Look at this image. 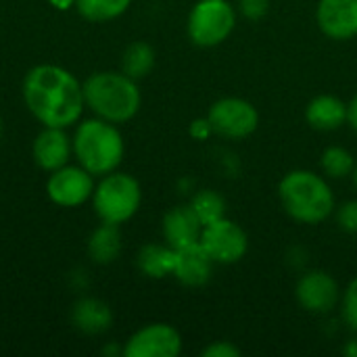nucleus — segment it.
I'll list each match as a JSON object with an SVG mask.
<instances>
[{
  "label": "nucleus",
  "instance_id": "nucleus-1",
  "mask_svg": "<svg viewBox=\"0 0 357 357\" xmlns=\"http://www.w3.org/2000/svg\"><path fill=\"white\" fill-rule=\"evenodd\" d=\"M23 102L27 111L46 128H69L79 121L84 90L79 79L59 65H36L23 77Z\"/></svg>",
  "mask_w": 357,
  "mask_h": 357
},
{
  "label": "nucleus",
  "instance_id": "nucleus-2",
  "mask_svg": "<svg viewBox=\"0 0 357 357\" xmlns=\"http://www.w3.org/2000/svg\"><path fill=\"white\" fill-rule=\"evenodd\" d=\"M86 107L100 119L126 123L140 111V90L136 79L123 71H96L82 84Z\"/></svg>",
  "mask_w": 357,
  "mask_h": 357
},
{
  "label": "nucleus",
  "instance_id": "nucleus-3",
  "mask_svg": "<svg viewBox=\"0 0 357 357\" xmlns=\"http://www.w3.org/2000/svg\"><path fill=\"white\" fill-rule=\"evenodd\" d=\"M73 157L77 163L88 169L94 178L115 172L123 161V136L115 123L100 117L86 119L75 128L71 138Z\"/></svg>",
  "mask_w": 357,
  "mask_h": 357
},
{
  "label": "nucleus",
  "instance_id": "nucleus-4",
  "mask_svg": "<svg viewBox=\"0 0 357 357\" xmlns=\"http://www.w3.org/2000/svg\"><path fill=\"white\" fill-rule=\"evenodd\" d=\"M278 195L284 211L303 224H318L335 209V195L331 186L314 172L295 169L280 180Z\"/></svg>",
  "mask_w": 357,
  "mask_h": 357
},
{
  "label": "nucleus",
  "instance_id": "nucleus-5",
  "mask_svg": "<svg viewBox=\"0 0 357 357\" xmlns=\"http://www.w3.org/2000/svg\"><path fill=\"white\" fill-rule=\"evenodd\" d=\"M90 201L100 222L119 226L136 215L142 201V190L136 178L115 169L100 176Z\"/></svg>",
  "mask_w": 357,
  "mask_h": 357
},
{
  "label": "nucleus",
  "instance_id": "nucleus-6",
  "mask_svg": "<svg viewBox=\"0 0 357 357\" xmlns=\"http://www.w3.org/2000/svg\"><path fill=\"white\" fill-rule=\"evenodd\" d=\"M236 13L228 0H199L188 15V36L197 46L222 44L234 29Z\"/></svg>",
  "mask_w": 357,
  "mask_h": 357
},
{
  "label": "nucleus",
  "instance_id": "nucleus-7",
  "mask_svg": "<svg viewBox=\"0 0 357 357\" xmlns=\"http://www.w3.org/2000/svg\"><path fill=\"white\" fill-rule=\"evenodd\" d=\"M94 176L77 165H63L54 172H50L46 182V195L48 199L59 207H79L86 201L92 199L94 192Z\"/></svg>",
  "mask_w": 357,
  "mask_h": 357
},
{
  "label": "nucleus",
  "instance_id": "nucleus-8",
  "mask_svg": "<svg viewBox=\"0 0 357 357\" xmlns=\"http://www.w3.org/2000/svg\"><path fill=\"white\" fill-rule=\"evenodd\" d=\"M213 134H220L224 138H245L251 136L257 130L259 115L257 109L243 98H220L211 105L207 115Z\"/></svg>",
  "mask_w": 357,
  "mask_h": 357
},
{
  "label": "nucleus",
  "instance_id": "nucleus-9",
  "mask_svg": "<svg viewBox=\"0 0 357 357\" xmlns=\"http://www.w3.org/2000/svg\"><path fill=\"white\" fill-rule=\"evenodd\" d=\"M199 243L215 264H236L245 257L249 247L245 230L226 218L203 226Z\"/></svg>",
  "mask_w": 357,
  "mask_h": 357
},
{
  "label": "nucleus",
  "instance_id": "nucleus-10",
  "mask_svg": "<svg viewBox=\"0 0 357 357\" xmlns=\"http://www.w3.org/2000/svg\"><path fill=\"white\" fill-rule=\"evenodd\" d=\"M182 337L169 324H149L136 331L123 345L126 357H178Z\"/></svg>",
  "mask_w": 357,
  "mask_h": 357
},
{
  "label": "nucleus",
  "instance_id": "nucleus-11",
  "mask_svg": "<svg viewBox=\"0 0 357 357\" xmlns=\"http://www.w3.org/2000/svg\"><path fill=\"white\" fill-rule=\"evenodd\" d=\"M297 301L314 314H328L339 303V284L326 272H307L297 282Z\"/></svg>",
  "mask_w": 357,
  "mask_h": 357
},
{
  "label": "nucleus",
  "instance_id": "nucleus-12",
  "mask_svg": "<svg viewBox=\"0 0 357 357\" xmlns=\"http://www.w3.org/2000/svg\"><path fill=\"white\" fill-rule=\"evenodd\" d=\"M33 161L44 172H54L69 163V157L73 155L71 138L67 136L65 128H42V132L36 136L31 144Z\"/></svg>",
  "mask_w": 357,
  "mask_h": 357
},
{
  "label": "nucleus",
  "instance_id": "nucleus-13",
  "mask_svg": "<svg viewBox=\"0 0 357 357\" xmlns=\"http://www.w3.org/2000/svg\"><path fill=\"white\" fill-rule=\"evenodd\" d=\"M316 19L328 38L349 40L357 36V0H320Z\"/></svg>",
  "mask_w": 357,
  "mask_h": 357
},
{
  "label": "nucleus",
  "instance_id": "nucleus-14",
  "mask_svg": "<svg viewBox=\"0 0 357 357\" xmlns=\"http://www.w3.org/2000/svg\"><path fill=\"white\" fill-rule=\"evenodd\" d=\"M213 259L203 249L201 243L176 249V261H174V276L184 287H203L211 278L213 272Z\"/></svg>",
  "mask_w": 357,
  "mask_h": 357
},
{
  "label": "nucleus",
  "instance_id": "nucleus-15",
  "mask_svg": "<svg viewBox=\"0 0 357 357\" xmlns=\"http://www.w3.org/2000/svg\"><path fill=\"white\" fill-rule=\"evenodd\" d=\"M201 232H203V224L190 205L174 207L163 218V236L172 249H182L199 243Z\"/></svg>",
  "mask_w": 357,
  "mask_h": 357
},
{
  "label": "nucleus",
  "instance_id": "nucleus-16",
  "mask_svg": "<svg viewBox=\"0 0 357 357\" xmlns=\"http://www.w3.org/2000/svg\"><path fill=\"white\" fill-rule=\"evenodd\" d=\"M71 324L84 335H102L113 324V312L105 301L84 297L71 307Z\"/></svg>",
  "mask_w": 357,
  "mask_h": 357
},
{
  "label": "nucleus",
  "instance_id": "nucleus-17",
  "mask_svg": "<svg viewBox=\"0 0 357 357\" xmlns=\"http://www.w3.org/2000/svg\"><path fill=\"white\" fill-rule=\"evenodd\" d=\"M307 123L322 132H333L347 121V105L331 94L316 96L305 111Z\"/></svg>",
  "mask_w": 357,
  "mask_h": 357
},
{
  "label": "nucleus",
  "instance_id": "nucleus-18",
  "mask_svg": "<svg viewBox=\"0 0 357 357\" xmlns=\"http://www.w3.org/2000/svg\"><path fill=\"white\" fill-rule=\"evenodd\" d=\"M121 253V232L119 226L102 222L88 238V255L94 264H113Z\"/></svg>",
  "mask_w": 357,
  "mask_h": 357
},
{
  "label": "nucleus",
  "instance_id": "nucleus-19",
  "mask_svg": "<svg viewBox=\"0 0 357 357\" xmlns=\"http://www.w3.org/2000/svg\"><path fill=\"white\" fill-rule=\"evenodd\" d=\"M176 249L169 245H144L138 251V268L149 278H165L174 274Z\"/></svg>",
  "mask_w": 357,
  "mask_h": 357
},
{
  "label": "nucleus",
  "instance_id": "nucleus-20",
  "mask_svg": "<svg viewBox=\"0 0 357 357\" xmlns=\"http://www.w3.org/2000/svg\"><path fill=\"white\" fill-rule=\"evenodd\" d=\"M155 67V50L146 42H132L121 56V71L132 79L146 77Z\"/></svg>",
  "mask_w": 357,
  "mask_h": 357
},
{
  "label": "nucleus",
  "instance_id": "nucleus-21",
  "mask_svg": "<svg viewBox=\"0 0 357 357\" xmlns=\"http://www.w3.org/2000/svg\"><path fill=\"white\" fill-rule=\"evenodd\" d=\"M132 0H77V13L92 23H105L121 17L130 8Z\"/></svg>",
  "mask_w": 357,
  "mask_h": 357
},
{
  "label": "nucleus",
  "instance_id": "nucleus-22",
  "mask_svg": "<svg viewBox=\"0 0 357 357\" xmlns=\"http://www.w3.org/2000/svg\"><path fill=\"white\" fill-rule=\"evenodd\" d=\"M190 207H192V211L197 213V218L201 220L203 226H209V224L222 220L224 213H226L224 199L218 192H213V190H201V192H197L195 199H192V203H190Z\"/></svg>",
  "mask_w": 357,
  "mask_h": 357
},
{
  "label": "nucleus",
  "instance_id": "nucleus-23",
  "mask_svg": "<svg viewBox=\"0 0 357 357\" xmlns=\"http://www.w3.org/2000/svg\"><path fill=\"white\" fill-rule=\"evenodd\" d=\"M320 163H322V169L326 172V176H331V178H345V176L354 174V169H356L354 155L343 146H328L322 153Z\"/></svg>",
  "mask_w": 357,
  "mask_h": 357
},
{
  "label": "nucleus",
  "instance_id": "nucleus-24",
  "mask_svg": "<svg viewBox=\"0 0 357 357\" xmlns=\"http://www.w3.org/2000/svg\"><path fill=\"white\" fill-rule=\"evenodd\" d=\"M343 318L349 324V328L357 333V278L351 280V284L345 291V297H343Z\"/></svg>",
  "mask_w": 357,
  "mask_h": 357
},
{
  "label": "nucleus",
  "instance_id": "nucleus-25",
  "mask_svg": "<svg viewBox=\"0 0 357 357\" xmlns=\"http://www.w3.org/2000/svg\"><path fill=\"white\" fill-rule=\"evenodd\" d=\"M337 222L343 230L357 234V201H347L337 213Z\"/></svg>",
  "mask_w": 357,
  "mask_h": 357
},
{
  "label": "nucleus",
  "instance_id": "nucleus-26",
  "mask_svg": "<svg viewBox=\"0 0 357 357\" xmlns=\"http://www.w3.org/2000/svg\"><path fill=\"white\" fill-rule=\"evenodd\" d=\"M238 6H241L245 17L261 19L270 8V0H238Z\"/></svg>",
  "mask_w": 357,
  "mask_h": 357
},
{
  "label": "nucleus",
  "instance_id": "nucleus-27",
  "mask_svg": "<svg viewBox=\"0 0 357 357\" xmlns=\"http://www.w3.org/2000/svg\"><path fill=\"white\" fill-rule=\"evenodd\" d=\"M241 356V349L234 347L232 343L228 341H218L209 347L203 349V357H238Z\"/></svg>",
  "mask_w": 357,
  "mask_h": 357
},
{
  "label": "nucleus",
  "instance_id": "nucleus-28",
  "mask_svg": "<svg viewBox=\"0 0 357 357\" xmlns=\"http://www.w3.org/2000/svg\"><path fill=\"white\" fill-rule=\"evenodd\" d=\"M211 132H213V128H211V123H209L207 117L205 119H197L190 126V136H195L197 140H205Z\"/></svg>",
  "mask_w": 357,
  "mask_h": 357
},
{
  "label": "nucleus",
  "instance_id": "nucleus-29",
  "mask_svg": "<svg viewBox=\"0 0 357 357\" xmlns=\"http://www.w3.org/2000/svg\"><path fill=\"white\" fill-rule=\"evenodd\" d=\"M48 4L54 10H71V8H75L77 0H48Z\"/></svg>",
  "mask_w": 357,
  "mask_h": 357
},
{
  "label": "nucleus",
  "instance_id": "nucleus-30",
  "mask_svg": "<svg viewBox=\"0 0 357 357\" xmlns=\"http://www.w3.org/2000/svg\"><path fill=\"white\" fill-rule=\"evenodd\" d=\"M347 121L351 123V128L357 132V94L354 96V100L347 105Z\"/></svg>",
  "mask_w": 357,
  "mask_h": 357
},
{
  "label": "nucleus",
  "instance_id": "nucleus-31",
  "mask_svg": "<svg viewBox=\"0 0 357 357\" xmlns=\"http://www.w3.org/2000/svg\"><path fill=\"white\" fill-rule=\"evenodd\" d=\"M345 356H349V357H357V339H354V341H349L347 345H345Z\"/></svg>",
  "mask_w": 357,
  "mask_h": 357
},
{
  "label": "nucleus",
  "instance_id": "nucleus-32",
  "mask_svg": "<svg viewBox=\"0 0 357 357\" xmlns=\"http://www.w3.org/2000/svg\"><path fill=\"white\" fill-rule=\"evenodd\" d=\"M354 182H356V186H357V165H356V169H354Z\"/></svg>",
  "mask_w": 357,
  "mask_h": 357
},
{
  "label": "nucleus",
  "instance_id": "nucleus-33",
  "mask_svg": "<svg viewBox=\"0 0 357 357\" xmlns=\"http://www.w3.org/2000/svg\"><path fill=\"white\" fill-rule=\"evenodd\" d=\"M0 136H2V121H0Z\"/></svg>",
  "mask_w": 357,
  "mask_h": 357
}]
</instances>
